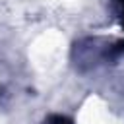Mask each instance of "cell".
Returning a JSON list of instances; mask_svg holds the SVG:
<instances>
[{
    "instance_id": "obj_1",
    "label": "cell",
    "mask_w": 124,
    "mask_h": 124,
    "mask_svg": "<svg viewBox=\"0 0 124 124\" xmlns=\"http://www.w3.org/2000/svg\"><path fill=\"white\" fill-rule=\"evenodd\" d=\"M46 124H74V122H72L68 116H62V114H52V116H48Z\"/></svg>"
},
{
    "instance_id": "obj_2",
    "label": "cell",
    "mask_w": 124,
    "mask_h": 124,
    "mask_svg": "<svg viewBox=\"0 0 124 124\" xmlns=\"http://www.w3.org/2000/svg\"><path fill=\"white\" fill-rule=\"evenodd\" d=\"M118 2H120V8H122L120 10V21H122V27H124V0H118Z\"/></svg>"
}]
</instances>
